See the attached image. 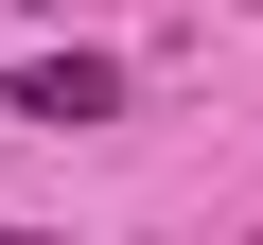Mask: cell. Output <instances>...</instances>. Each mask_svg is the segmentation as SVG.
I'll return each mask as SVG.
<instances>
[{
    "label": "cell",
    "mask_w": 263,
    "mask_h": 245,
    "mask_svg": "<svg viewBox=\"0 0 263 245\" xmlns=\"http://www.w3.org/2000/svg\"><path fill=\"white\" fill-rule=\"evenodd\" d=\"M18 122L88 140V122H123V70H105V53H35V70H18Z\"/></svg>",
    "instance_id": "1"
},
{
    "label": "cell",
    "mask_w": 263,
    "mask_h": 245,
    "mask_svg": "<svg viewBox=\"0 0 263 245\" xmlns=\"http://www.w3.org/2000/svg\"><path fill=\"white\" fill-rule=\"evenodd\" d=\"M0 18H53V0H0Z\"/></svg>",
    "instance_id": "2"
}]
</instances>
